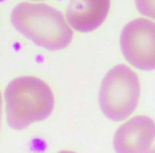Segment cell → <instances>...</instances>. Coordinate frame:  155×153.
Segmentation results:
<instances>
[{"mask_svg":"<svg viewBox=\"0 0 155 153\" xmlns=\"http://www.w3.org/2000/svg\"><path fill=\"white\" fill-rule=\"evenodd\" d=\"M11 22L22 36L50 51L67 48L73 37L63 14L45 3H19L12 11Z\"/></svg>","mask_w":155,"mask_h":153,"instance_id":"cell-1","label":"cell"},{"mask_svg":"<svg viewBox=\"0 0 155 153\" xmlns=\"http://www.w3.org/2000/svg\"><path fill=\"white\" fill-rule=\"evenodd\" d=\"M5 100L8 123L14 130H24L48 118L54 108L52 90L34 76H20L10 81Z\"/></svg>","mask_w":155,"mask_h":153,"instance_id":"cell-2","label":"cell"},{"mask_svg":"<svg viewBox=\"0 0 155 153\" xmlns=\"http://www.w3.org/2000/svg\"><path fill=\"white\" fill-rule=\"evenodd\" d=\"M140 95L139 78L125 64H118L104 76L99 93V102L108 119L120 121L137 108Z\"/></svg>","mask_w":155,"mask_h":153,"instance_id":"cell-3","label":"cell"},{"mask_svg":"<svg viewBox=\"0 0 155 153\" xmlns=\"http://www.w3.org/2000/svg\"><path fill=\"white\" fill-rule=\"evenodd\" d=\"M120 48L133 67L155 70V23L146 18L132 20L121 32Z\"/></svg>","mask_w":155,"mask_h":153,"instance_id":"cell-4","label":"cell"},{"mask_svg":"<svg viewBox=\"0 0 155 153\" xmlns=\"http://www.w3.org/2000/svg\"><path fill=\"white\" fill-rule=\"evenodd\" d=\"M154 139V120L144 115H138L118 128L113 144L116 153H146Z\"/></svg>","mask_w":155,"mask_h":153,"instance_id":"cell-5","label":"cell"},{"mask_svg":"<svg viewBox=\"0 0 155 153\" xmlns=\"http://www.w3.org/2000/svg\"><path fill=\"white\" fill-rule=\"evenodd\" d=\"M110 0H70L66 11L69 26L82 33L98 29L110 11Z\"/></svg>","mask_w":155,"mask_h":153,"instance_id":"cell-6","label":"cell"},{"mask_svg":"<svg viewBox=\"0 0 155 153\" xmlns=\"http://www.w3.org/2000/svg\"><path fill=\"white\" fill-rule=\"evenodd\" d=\"M135 3L141 15L155 20V0H135Z\"/></svg>","mask_w":155,"mask_h":153,"instance_id":"cell-7","label":"cell"},{"mask_svg":"<svg viewBox=\"0 0 155 153\" xmlns=\"http://www.w3.org/2000/svg\"><path fill=\"white\" fill-rule=\"evenodd\" d=\"M1 116H2V98L0 93V126H1Z\"/></svg>","mask_w":155,"mask_h":153,"instance_id":"cell-8","label":"cell"},{"mask_svg":"<svg viewBox=\"0 0 155 153\" xmlns=\"http://www.w3.org/2000/svg\"><path fill=\"white\" fill-rule=\"evenodd\" d=\"M146 153H155V139H154V142H153L152 146L150 147V149H149Z\"/></svg>","mask_w":155,"mask_h":153,"instance_id":"cell-9","label":"cell"},{"mask_svg":"<svg viewBox=\"0 0 155 153\" xmlns=\"http://www.w3.org/2000/svg\"><path fill=\"white\" fill-rule=\"evenodd\" d=\"M58 153H75V152H72V151H61Z\"/></svg>","mask_w":155,"mask_h":153,"instance_id":"cell-10","label":"cell"},{"mask_svg":"<svg viewBox=\"0 0 155 153\" xmlns=\"http://www.w3.org/2000/svg\"><path fill=\"white\" fill-rule=\"evenodd\" d=\"M34 1H41V0H34Z\"/></svg>","mask_w":155,"mask_h":153,"instance_id":"cell-11","label":"cell"}]
</instances>
